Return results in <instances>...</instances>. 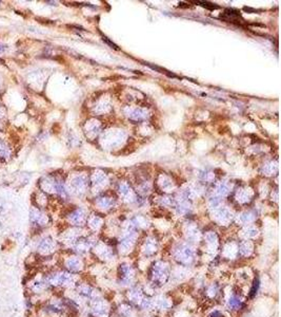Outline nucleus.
I'll use <instances>...</instances> for the list:
<instances>
[{"instance_id":"1","label":"nucleus","mask_w":281,"mask_h":317,"mask_svg":"<svg viewBox=\"0 0 281 317\" xmlns=\"http://www.w3.org/2000/svg\"><path fill=\"white\" fill-rule=\"evenodd\" d=\"M7 154H8L7 148H5V146L2 144V143H0V158H4Z\"/></svg>"}]
</instances>
